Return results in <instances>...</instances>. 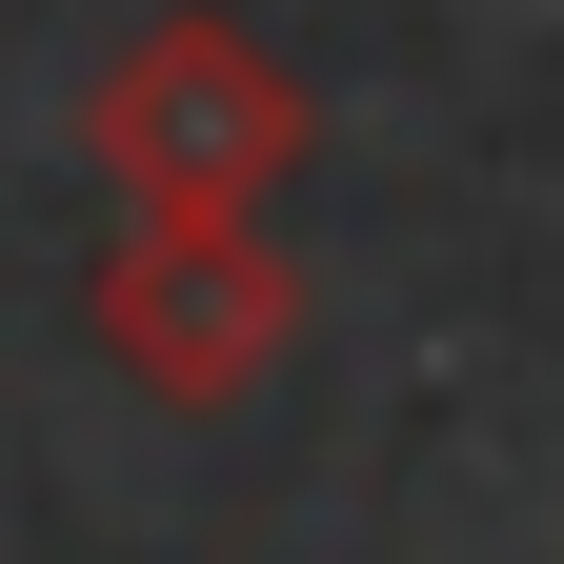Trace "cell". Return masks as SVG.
I'll use <instances>...</instances> for the list:
<instances>
[{
  "label": "cell",
  "instance_id": "7a4b0ae2",
  "mask_svg": "<svg viewBox=\"0 0 564 564\" xmlns=\"http://www.w3.org/2000/svg\"><path fill=\"white\" fill-rule=\"evenodd\" d=\"M82 323H101V364L141 403L223 423V403L282 383V343H303V262H282L262 223H121L101 282H82Z\"/></svg>",
  "mask_w": 564,
  "mask_h": 564
},
{
  "label": "cell",
  "instance_id": "6da1fadb",
  "mask_svg": "<svg viewBox=\"0 0 564 564\" xmlns=\"http://www.w3.org/2000/svg\"><path fill=\"white\" fill-rule=\"evenodd\" d=\"M303 141H323L303 61L262 21H223V0H162V21L82 82V162H101L121 223H262V202L303 182Z\"/></svg>",
  "mask_w": 564,
  "mask_h": 564
}]
</instances>
